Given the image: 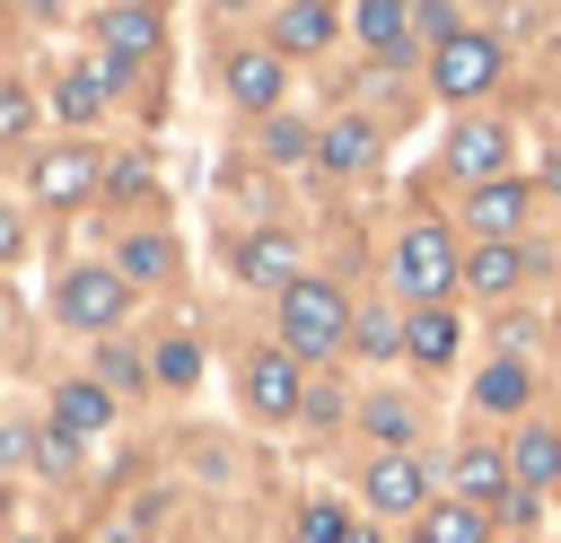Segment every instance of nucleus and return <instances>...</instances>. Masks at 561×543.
Masks as SVG:
<instances>
[{
  "label": "nucleus",
  "mask_w": 561,
  "mask_h": 543,
  "mask_svg": "<svg viewBox=\"0 0 561 543\" xmlns=\"http://www.w3.org/2000/svg\"><path fill=\"white\" fill-rule=\"evenodd\" d=\"M342 333H351V298H342L333 280H289V289H280V342H289L298 359L342 350Z\"/></svg>",
  "instance_id": "f257e3e1"
},
{
  "label": "nucleus",
  "mask_w": 561,
  "mask_h": 543,
  "mask_svg": "<svg viewBox=\"0 0 561 543\" xmlns=\"http://www.w3.org/2000/svg\"><path fill=\"white\" fill-rule=\"evenodd\" d=\"M473 403H482V412H517V403H526V368H517V359H491V368L473 377Z\"/></svg>",
  "instance_id": "5701e85b"
},
{
  "label": "nucleus",
  "mask_w": 561,
  "mask_h": 543,
  "mask_svg": "<svg viewBox=\"0 0 561 543\" xmlns=\"http://www.w3.org/2000/svg\"><path fill=\"white\" fill-rule=\"evenodd\" d=\"M447 166H456V175H473V184H500V166H508V131H500V123H456Z\"/></svg>",
  "instance_id": "0eeeda50"
},
{
  "label": "nucleus",
  "mask_w": 561,
  "mask_h": 543,
  "mask_svg": "<svg viewBox=\"0 0 561 543\" xmlns=\"http://www.w3.org/2000/svg\"><path fill=\"white\" fill-rule=\"evenodd\" d=\"M491 79H500V44H491V35L456 26L447 44H430V88H438V96H482Z\"/></svg>",
  "instance_id": "f03ea898"
},
{
  "label": "nucleus",
  "mask_w": 561,
  "mask_h": 543,
  "mask_svg": "<svg viewBox=\"0 0 561 543\" xmlns=\"http://www.w3.org/2000/svg\"><path fill=\"white\" fill-rule=\"evenodd\" d=\"M543 184H552V193H561V149H552V158H543Z\"/></svg>",
  "instance_id": "2f4dec72"
},
{
  "label": "nucleus",
  "mask_w": 561,
  "mask_h": 543,
  "mask_svg": "<svg viewBox=\"0 0 561 543\" xmlns=\"http://www.w3.org/2000/svg\"><path fill=\"white\" fill-rule=\"evenodd\" d=\"M18 245H26V228H18V210H9V201H0V263H9V254H18Z\"/></svg>",
  "instance_id": "7c9ffc66"
},
{
  "label": "nucleus",
  "mask_w": 561,
  "mask_h": 543,
  "mask_svg": "<svg viewBox=\"0 0 561 543\" xmlns=\"http://www.w3.org/2000/svg\"><path fill=\"white\" fill-rule=\"evenodd\" d=\"M245 403H254L263 420H289V412H298V359H289V350H254V359H245Z\"/></svg>",
  "instance_id": "423d86ee"
},
{
  "label": "nucleus",
  "mask_w": 561,
  "mask_h": 543,
  "mask_svg": "<svg viewBox=\"0 0 561 543\" xmlns=\"http://www.w3.org/2000/svg\"><path fill=\"white\" fill-rule=\"evenodd\" d=\"M298 543H351V517H342L333 499H316V508L298 517Z\"/></svg>",
  "instance_id": "393cba45"
},
{
  "label": "nucleus",
  "mask_w": 561,
  "mask_h": 543,
  "mask_svg": "<svg viewBox=\"0 0 561 543\" xmlns=\"http://www.w3.org/2000/svg\"><path fill=\"white\" fill-rule=\"evenodd\" d=\"M359 35L394 61V53H403V35H412V0H359Z\"/></svg>",
  "instance_id": "aec40b11"
},
{
  "label": "nucleus",
  "mask_w": 561,
  "mask_h": 543,
  "mask_svg": "<svg viewBox=\"0 0 561 543\" xmlns=\"http://www.w3.org/2000/svg\"><path fill=\"white\" fill-rule=\"evenodd\" d=\"M96 184V149H44L35 158V201H79Z\"/></svg>",
  "instance_id": "1a4fd4ad"
},
{
  "label": "nucleus",
  "mask_w": 561,
  "mask_h": 543,
  "mask_svg": "<svg viewBox=\"0 0 561 543\" xmlns=\"http://www.w3.org/2000/svg\"><path fill=\"white\" fill-rule=\"evenodd\" d=\"M333 44V9L324 0H289L280 9V53H324Z\"/></svg>",
  "instance_id": "dca6fc26"
},
{
  "label": "nucleus",
  "mask_w": 561,
  "mask_h": 543,
  "mask_svg": "<svg viewBox=\"0 0 561 543\" xmlns=\"http://www.w3.org/2000/svg\"><path fill=\"white\" fill-rule=\"evenodd\" d=\"M403 350H412L421 368H438V359H456V315H447V307H421V315L403 324Z\"/></svg>",
  "instance_id": "a211bd4d"
},
{
  "label": "nucleus",
  "mask_w": 561,
  "mask_h": 543,
  "mask_svg": "<svg viewBox=\"0 0 561 543\" xmlns=\"http://www.w3.org/2000/svg\"><path fill=\"white\" fill-rule=\"evenodd\" d=\"M316 158H324V166H342V175H359V166L377 158V131H368V123H333V131L316 140Z\"/></svg>",
  "instance_id": "412c9836"
},
{
  "label": "nucleus",
  "mask_w": 561,
  "mask_h": 543,
  "mask_svg": "<svg viewBox=\"0 0 561 543\" xmlns=\"http://www.w3.org/2000/svg\"><path fill=\"white\" fill-rule=\"evenodd\" d=\"M26 114H35V105H26V88H0V140H18V131H26Z\"/></svg>",
  "instance_id": "c85d7f7f"
},
{
  "label": "nucleus",
  "mask_w": 561,
  "mask_h": 543,
  "mask_svg": "<svg viewBox=\"0 0 561 543\" xmlns=\"http://www.w3.org/2000/svg\"><path fill=\"white\" fill-rule=\"evenodd\" d=\"M359 342H368V350H394V342H403V333H394V324H386V315H359Z\"/></svg>",
  "instance_id": "c756f323"
},
{
  "label": "nucleus",
  "mask_w": 561,
  "mask_h": 543,
  "mask_svg": "<svg viewBox=\"0 0 561 543\" xmlns=\"http://www.w3.org/2000/svg\"><path fill=\"white\" fill-rule=\"evenodd\" d=\"M35 9H61V0H35Z\"/></svg>",
  "instance_id": "f704fd0d"
},
{
  "label": "nucleus",
  "mask_w": 561,
  "mask_h": 543,
  "mask_svg": "<svg viewBox=\"0 0 561 543\" xmlns=\"http://www.w3.org/2000/svg\"><path fill=\"white\" fill-rule=\"evenodd\" d=\"M105 385H61L53 394V420H61V438H88V429H105Z\"/></svg>",
  "instance_id": "6ab92c4d"
},
{
  "label": "nucleus",
  "mask_w": 561,
  "mask_h": 543,
  "mask_svg": "<svg viewBox=\"0 0 561 543\" xmlns=\"http://www.w3.org/2000/svg\"><path fill=\"white\" fill-rule=\"evenodd\" d=\"M351 543H386V534H377V525H351Z\"/></svg>",
  "instance_id": "473e14b6"
},
{
  "label": "nucleus",
  "mask_w": 561,
  "mask_h": 543,
  "mask_svg": "<svg viewBox=\"0 0 561 543\" xmlns=\"http://www.w3.org/2000/svg\"><path fill=\"white\" fill-rule=\"evenodd\" d=\"M394 280L421 298V307H438L465 272H456V245H447V228H412L403 245H394Z\"/></svg>",
  "instance_id": "7ed1b4c3"
},
{
  "label": "nucleus",
  "mask_w": 561,
  "mask_h": 543,
  "mask_svg": "<svg viewBox=\"0 0 561 543\" xmlns=\"http://www.w3.org/2000/svg\"><path fill=\"white\" fill-rule=\"evenodd\" d=\"M228 88H237V105L272 114V105H280V53H237V61H228Z\"/></svg>",
  "instance_id": "2eb2a0df"
},
{
  "label": "nucleus",
  "mask_w": 561,
  "mask_h": 543,
  "mask_svg": "<svg viewBox=\"0 0 561 543\" xmlns=\"http://www.w3.org/2000/svg\"><path fill=\"white\" fill-rule=\"evenodd\" d=\"M368 508H377V517H421V508H430V473H421L412 455H377V464H368Z\"/></svg>",
  "instance_id": "39448f33"
},
{
  "label": "nucleus",
  "mask_w": 561,
  "mask_h": 543,
  "mask_svg": "<svg viewBox=\"0 0 561 543\" xmlns=\"http://www.w3.org/2000/svg\"><path fill=\"white\" fill-rule=\"evenodd\" d=\"M114 79H123V61H96V70H70V79L53 88V105H61L70 123H88V114L105 105V88H114Z\"/></svg>",
  "instance_id": "f3484780"
},
{
  "label": "nucleus",
  "mask_w": 561,
  "mask_h": 543,
  "mask_svg": "<svg viewBox=\"0 0 561 543\" xmlns=\"http://www.w3.org/2000/svg\"><path fill=\"white\" fill-rule=\"evenodd\" d=\"M465 219L482 228V245H508V228L526 219V184H508V175H500V184H473V201H465Z\"/></svg>",
  "instance_id": "9d476101"
},
{
  "label": "nucleus",
  "mask_w": 561,
  "mask_h": 543,
  "mask_svg": "<svg viewBox=\"0 0 561 543\" xmlns=\"http://www.w3.org/2000/svg\"><path fill=\"white\" fill-rule=\"evenodd\" d=\"M96 35H105V61H140L158 53V9H105Z\"/></svg>",
  "instance_id": "9b49d317"
},
{
  "label": "nucleus",
  "mask_w": 561,
  "mask_h": 543,
  "mask_svg": "<svg viewBox=\"0 0 561 543\" xmlns=\"http://www.w3.org/2000/svg\"><path fill=\"white\" fill-rule=\"evenodd\" d=\"M158 377H167V385H193V377H202V350H193V342H167V350H158Z\"/></svg>",
  "instance_id": "cd10ccee"
},
{
  "label": "nucleus",
  "mask_w": 561,
  "mask_h": 543,
  "mask_svg": "<svg viewBox=\"0 0 561 543\" xmlns=\"http://www.w3.org/2000/svg\"><path fill=\"white\" fill-rule=\"evenodd\" d=\"M421 543H491V508L438 499V508H421Z\"/></svg>",
  "instance_id": "4468645a"
},
{
  "label": "nucleus",
  "mask_w": 561,
  "mask_h": 543,
  "mask_svg": "<svg viewBox=\"0 0 561 543\" xmlns=\"http://www.w3.org/2000/svg\"><path fill=\"white\" fill-rule=\"evenodd\" d=\"M368 429H377L386 447H403V438H412V403H394V394H377V403H368Z\"/></svg>",
  "instance_id": "a878e982"
},
{
  "label": "nucleus",
  "mask_w": 561,
  "mask_h": 543,
  "mask_svg": "<svg viewBox=\"0 0 561 543\" xmlns=\"http://www.w3.org/2000/svg\"><path fill=\"white\" fill-rule=\"evenodd\" d=\"M18 543H26V534H18Z\"/></svg>",
  "instance_id": "e433bc0d"
},
{
  "label": "nucleus",
  "mask_w": 561,
  "mask_h": 543,
  "mask_svg": "<svg viewBox=\"0 0 561 543\" xmlns=\"http://www.w3.org/2000/svg\"><path fill=\"white\" fill-rule=\"evenodd\" d=\"M123 272H131V280H167V272H175V245H167V236H131V245H123Z\"/></svg>",
  "instance_id": "b1692460"
},
{
  "label": "nucleus",
  "mask_w": 561,
  "mask_h": 543,
  "mask_svg": "<svg viewBox=\"0 0 561 543\" xmlns=\"http://www.w3.org/2000/svg\"><path fill=\"white\" fill-rule=\"evenodd\" d=\"M237 272H245L254 289H289V280H298V245H289V236H245V245H237Z\"/></svg>",
  "instance_id": "f8f14e48"
},
{
  "label": "nucleus",
  "mask_w": 561,
  "mask_h": 543,
  "mask_svg": "<svg viewBox=\"0 0 561 543\" xmlns=\"http://www.w3.org/2000/svg\"><path fill=\"white\" fill-rule=\"evenodd\" d=\"M508 482L535 499V490H552L561 482V429H517V447H508Z\"/></svg>",
  "instance_id": "6e6552de"
},
{
  "label": "nucleus",
  "mask_w": 561,
  "mask_h": 543,
  "mask_svg": "<svg viewBox=\"0 0 561 543\" xmlns=\"http://www.w3.org/2000/svg\"><path fill=\"white\" fill-rule=\"evenodd\" d=\"M517 272H526V254H517V245H482V254L465 263V289L500 298V289H517Z\"/></svg>",
  "instance_id": "4be33fe9"
},
{
  "label": "nucleus",
  "mask_w": 561,
  "mask_h": 543,
  "mask_svg": "<svg viewBox=\"0 0 561 543\" xmlns=\"http://www.w3.org/2000/svg\"><path fill=\"white\" fill-rule=\"evenodd\" d=\"M307 149H316V140H307V123H289V114L263 131V158H280V166H289V158H307Z\"/></svg>",
  "instance_id": "bb28decb"
},
{
  "label": "nucleus",
  "mask_w": 561,
  "mask_h": 543,
  "mask_svg": "<svg viewBox=\"0 0 561 543\" xmlns=\"http://www.w3.org/2000/svg\"><path fill=\"white\" fill-rule=\"evenodd\" d=\"M219 9H237V0H219Z\"/></svg>",
  "instance_id": "c9c22d12"
},
{
  "label": "nucleus",
  "mask_w": 561,
  "mask_h": 543,
  "mask_svg": "<svg viewBox=\"0 0 561 543\" xmlns=\"http://www.w3.org/2000/svg\"><path fill=\"white\" fill-rule=\"evenodd\" d=\"M114 9H149V0H114Z\"/></svg>",
  "instance_id": "72a5a7b5"
},
{
  "label": "nucleus",
  "mask_w": 561,
  "mask_h": 543,
  "mask_svg": "<svg viewBox=\"0 0 561 543\" xmlns=\"http://www.w3.org/2000/svg\"><path fill=\"white\" fill-rule=\"evenodd\" d=\"M114 315H123V272H96V263H88V272H70V280H61V324L105 333Z\"/></svg>",
  "instance_id": "20e7f679"
},
{
  "label": "nucleus",
  "mask_w": 561,
  "mask_h": 543,
  "mask_svg": "<svg viewBox=\"0 0 561 543\" xmlns=\"http://www.w3.org/2000/svg\"><path fill=\"white\" fill-rule=\"evenodd\" d=\"M456 499H473V508H508V455H491V447H465L456 455Z\"/></svg>",
  "instance_id": "ddd939ff"
}]
</instances>
